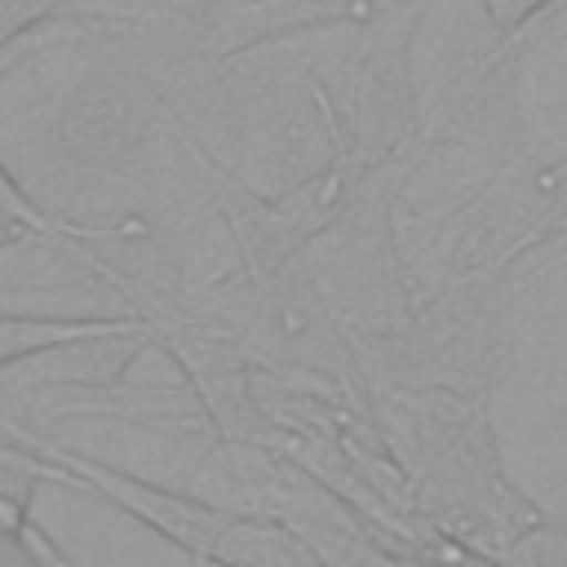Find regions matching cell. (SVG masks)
<instances>
[{
  "mask_svg": "<svg viewBox=\"0 0 567 567\" xmlns=\"http://www.w3.org/2000/svg\"><path fill=\"white\" fill-rule=\"evenodd\" d=\"M505 275L447 279L443 292L421 315H408L403 328L390 337L399 377L412 390H456L483 399L505 346Z\"/></svg>",
  "mask_w": 567,
  "mask_h": 567,
  "instance_id": "obj_1",
  "label": "cell"
},
{
  "mask_svg": "<svg viewBox=\"0 0 567 567\" xmlns=\"http://www.w3.org/2000/svg\"><path fill=\"white\" fill-rule=\"evenodd\" d=\"M4 425V421H0ZM4 443L13 447H27L40 465L44 478H62V483H75L93 496H102L106 505H115L120 514L137 518L142 527H151L155 536H164L168 545H177L186 558L190 554H213L217 536L226 532L230 523V509L195 496V492H177V487H164V483H151L142 474H128L120 465H106L89 452H75V447H62V443H44V439H31L22 434L18 425H4L0 430Z\"/></svg>",
  "mask_w": 567,
  "mask_h": 567,
  "instance_id": "obj_2",
  "label": "cell"
},
{
  "mask_svg": "<svg viewBox=\"0 0 567 567\" xmlns=\"http://www.w3.org/2000/svg\"><path fill=\"white\" fill-rule=\"evenodd\" d=\"M545 248V186L540 159L505 155L501 168L456 208L452 244L443 252L447 279L505 275L527 252Z\"/></svg>",
  "mask_w": 567,
  "mask_h": 567,
  "instance_id": "obj_3",
  "label": "cell"
},
{
  "mask_svg": "<svg viewBox=\"0 0 567 567\" xmlns=\"http://www.w3.org/2000/svg\"><path fill=\"white\" fill-rule=\"evenodd\" d=\"M146 319L120 315V319H97V315H0V368L58 354L71 346L89 341H115V337H146Z\"/></svg>",
  "mask_w": 567,
  "mask_h": 567,
  "instance_id": "obj_4",
  "label": "cell"
},
{
  "mask_svg": "<svg viewBox=\"0 0 567 567\" xmlns=\"http://www.w3.org/2000/svg\"><path fill=\"white\" fill-rule=\"evenodd\" d=\"M213 558L226 567H328L310 536L275 514H230Z\"/></svg>",
  "mask_w": 567,
  "mask_h": 567,
  "instance_id": "obj_5",
  "label": "cell"
},
{
  "mask_svg": "<svg viewBox=\"0 0 567 567\" xmlns=\"http://www.w3.org/2000/svg\"><path fill=\"white\" fill-rule=\"evenodd\" d=\"M478 9L505 53H527L567 22V0H478Z\"/></svg>",
  "mask_w": 567,
  "mask_h": 567,
  "instance_id": "obj_6",
  "label": "cell"
},
{
  "mask_svg": "<svg viewBox=\"0 0 567 567\" xmlns=\"http://www.w3.org/2000/svg\"><path fill=\"white\" fill-rule=\"evenodd\" d=\"M540 186H545V248L567 239V155L540 159Z\"/></svg>",
  "mask_w": 567,
  "mask_h": 567,
  "instance_id": "obj_7",
  "label": "cell"
},
{
  "mask_svg": "<svg viewBox=\"0 0 567 567\" xmlns=\"http://www.w3.org/2000/svg\"><path fill=\"white\" fill-rule=\"evenodd\" d=\"M0 221H18L27 230H49V217L22 195V186L0 168Z\"/></svg>",
  "mask_w": 567,
  "mask_h": 567,
  "instance_id": "obj_8",
  "label": "cell"
},
{
  "mask_svg": "<svg viewBox=\"0 0 567 567\" xmlns=\"http://www.w3.org/2000/svg\"><path fill=\"white\" fill-rule=\"evenodd\" d=\"M190 567H226V563H217L213 554H190Z\"/></svg>",
  "mask_w": 567,
  "mask_h": 567,
  "instance_id": "obj_9",
  "label": "cell"
},
{
  "mask_svg": "<svg viewBox=\"0 0 567 567\" xmlns=\"http://www.w3.org/2000/svg\"><path fill=\"white\" fill-rule=\"evenodd\" d=\"M403 567H439V563H416V558H403Z\"/></svg>",
  "mask_w": 567,
  "mask_h": 567,
  "instance_id": "obj_10",
  "label": "cell"
}]
</instances>
